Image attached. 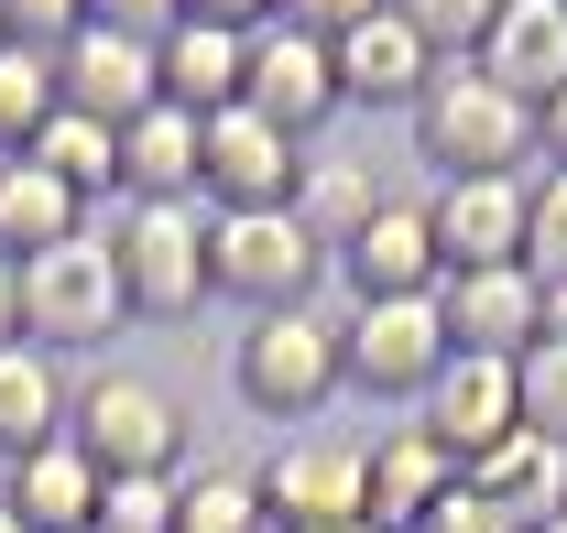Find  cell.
<instances>
[{
  "label": "cell",
  "mask_w": 567,
  "mask_h": 533,
  "mask_svg": "<svg viewBox=\"0 0 567 533\" xmlns=\"http://www.w3.org/2000/svg\"><path fill=\"white\" fill-rule=\"evenodd\" d=\"M470 490H492L502 512L535 533V523H557V512H567V447H557V436H535V425H513L492 458L470 468Z\"/></svg>",
  "instance_id": "obj_23"
},
{
  "label": "cell",
  "mask_w": 567,
  "mask_h": 533,
  "mask_svg": "<svg viewBox=\"0 0 567 533\" xmlns=\"http://www.w3.org/2000/svg\"><path fill=\"white\" fill-rule=\"evenodd\" d=\"M262 512H274V533L371 523V447H360V436H284L274 458H262Z\"/></svg>",
  "instance_id": "obj_8"
},
{
  "label": "cell",
  "mask_w": 567,
  "mask_h": 533,
  "mask_svg": "<svg viewBox=\"0 0 567 533\" xmlns=\"http://www.w3.org/2000/svg\"><path fill=\"white\" fill-rule=\"evenodd\" d=\"M415 533H524V523L502 512L492 490H470V479H458V490H447V501H436V512H425Z\"/></svg>",
  "instance_id": "obj_34"
},
{
  "label": "cell",
  "mask_w": 567,
  "mask_h": 533,
  "mask_svg": "<svg viewBox=\"0 0 567 533\" xmlns=\"http://www.w3.org/2000/svg\"><path fill=\"white\" fill-rule=\"evenodd\" d=\"M66 414H76L66 370H55L33 337H11V348H0V468L33 458V447H55V436H66Z\"/></svg>",
  "instance_id": "obj_22"
},
{
  "label": "cell",
  "mask_w": 567,
  "mask_h": 533,
  "mask_svg": "<svg viewBox=\"0 0 567 533\" xmlns=\"http://www.w3.org/2000/svg\"><path fill=\"white\" fill-rule=\"evenodd\" d=\"M240 109H262L295 142H317L339 121V55L317 33H295V22H251L240 33Z\"/></svg>",
  "instance_id": "obj_9"
},
{
  "label": "cell",
  "mask_w": 567,
  "mask_h": 533,
  "mask_svg": "<svg viewBox=\"0 0 567 533\" xmlns=\"http://www.w3.org/2000/svg\"><path fill=\"white\" fill-rule=\"evenodd\" d=\"M99 533H175V479H99Z\"/></svg>",
  "instance_id": "obj_32"
},
{
  "label": "cell",
  "mask_w": 567,
  "mask_h": 533,
  "mask_svg": "<svg viewBox=\"0 0 567 533\" xmlns=\"http://www.w3.org/2000/svg\"><path fill=\"white\" fill-rule=\"evenodd\" d=\"M121 327H132V294H121V262H110L99 229H76V240H55V251L22 262V337L44 359L55 348H110Z\"/></svg>",
  "instance_id": "obj_2"
},
{
  "label": "cell",
  "mask_w": 567,
  "mask_h": 533,
  "mask_svg": "<svg viewBox=\"0 0 567 533\" xmlns=\"http://www.w3.org/2000/svg\"><path fill=\"white\" fill-rule=\"evenodd\" d=\"M55 87H66L76 121H99V132H132L142 109H164V76H153V44H132V33H76L66 55H55Z\"/></svg>",
  "instance_id": "obj_13"
},
{
  "label": "cell",
  "mask_w": 567,
  "mask_h": 533,
  "mask_svg": "<svg viewBox=\"0 0 567 533\" xmlns=\"http://www.w3.org/2000/svg\"><path fill=\"white\" fill-rule=\"evenodd\" d=\"M99 240H110V262H121V294H132V316H197L208 305V207H110L99 218Z\"/></svg>",
  "instance_id": "obj_4"
},
{
  "label": "cell",
  "mask_w": 567,
  "mask_h": 533,
  "mask_svg": "<svg viewBox=\"0 0 567 533\" xmlns=\"http://www.w3.org/2000/svg\"><path fill=\"white\" fill-rule=\"evenodd\" d=\"M0 501L22 533H99V468L76 458V436H55V447L0 468Z\"/></svg>",
  "instance_id": "obj_18"
},
{
  "label": "cell",
  "mask_w": 567,
  "mask_h": 533,
  "mask_svg": "<svg viewBox=\"0 0 567 533\" xmlns=\"http://www.w3.org/2000/svg\"><path fill=\"white\" fill-rule=\"evenodd\" d=\"M229 382L251 414H328V393L350 382L339 370V327L317 305H284V316H251L229 337Z\"/></svg>",
  "instance_id": "obj_6"
},
{
  "label": "cell",
  "mask_w": 567,
  "mask_h": 533,
  "mask_svg": "<svg viewBox=\"0 0 567 533\" xmlns=\"http://www.w3.org/2000/svg\"><path fill=\"white\" fill-rule=\"evenodd\" d=\"M87 33V0H0V44H33V55H66Z\"/></svg>",
  "instance_id": "obj_33"
},
{
  "label": "cell",
  "mask_w": 567,
  "mask_h": 533,
  "mask_svg": "<svg viewBox=\"0 0 567 533\" xmlns=\"http://www.w3.org/2000/svg\"><path fill=\"white\" fill-rule=\"evenodd\" d=\"M328 55H339V109H415L425 87H436V55L415 44L404 11H371L360 33L328 44Z\"/></svg>",
  "instance_id": "obj_16"
},
{
  "label": "cell",
  "mask_w": 567,
  "mask_h": 533,
  "mask_svg": "<svg viewBox=\"0 0 567 533\" xmlns=\"http://www.w3.org/2000/svg\"><path fill=\"white\" fill-rule=\"evenodd\" d=\"M339 272H350V305H382V294H436V218H425V197H382L371 207V229H360L350 251H339Z\"/></svg>",
  "instance_id": "obj_15"
},
{
  "label": "cell",
  "mask_w": 567,
  "mask_h": 533,
  "mask_svg": "<svg viewBox=\"0 0 567 533\" xmlns=\"http://www.w3.org/2000/svg\"><path fill=\"white\" fill-rule=\"evenodd\" d=\"M524 272L535 283H567V164H535L524 175Z\"/></svg>",
  "instance_id": "obj_30"
},
{
  "label": "cell",
  "mask_w": 567,
  "mask_h": 533,
  "mask_svg": "<svg viewBox=\"0 0 567 533\" xmlns=\"http://www.w3.org/2000/svg\"><path fill=\"white\" fill-rule=\"evenodd\" d=\"M546 164H567V87L546 98Z\"/></svg>",
  "instance_id": "obj_40"
},
{
  "label": "cell",
  "mask_w": 567,
  "mask_h": 533,
  "mask_svg": "<svg viewBox=\"0 0 567 533\" xmlns=\"http://www.w3.org/2000/svg\"><path fill=\"white\" fill-rule=\"evenodd\" d=\"M0 164H11V153H0Z\"/></svg>",
  "instance_id": "obj_44"
},
{
  "label": "cell",
  "mask_w": 567,
  "mask_h": 533,
  "mask_svg": "<svg viewBox=\"0 0 567 533\" xmlns=\"http://www.w3.org/2000/svg\"><path fill=\"white\" fill-rule=\"evenodd\" d=\"M535 533H567V512H557V523H535Z\"/></svg>",
  "instance_id": "obj_43"
},
{
  "label": "cell",
  "mask_w": 567,
  "mask_h": 533,
  "mask_svg": "<svg viewBox=\"0 0 567 533\" xmlns=\"http://www.w3.org/2000/svg\"><path fill=\"white\" fill-rule=\"evenodd\" d=\"M415 153L436 164V186H470V175H535L546 164V121L524 109V98H502L481 66H436L415 109Z\"/></svg>",
  "instance_id": "obj_1"
},
{
  "label": "cell",
  "mask_w": 567,
  "mask_h": 533,
  "mask_svg": "<svg viewBox=\"0 0 567 533\" xmlns=\"http://www.w3.org/2000/svg\"><path fill=\"white\" fill-rule=\"evenodd\" d=\"M22 337V262H0V348Z\"/></svg>",
  "instance_id": "obj_39"
},
{
  "label": "cell",
  "mask_w": 567,
  "mask_h": 533,
  "mask_svg": "<svg viewBox=\"0 0 567 533\" xmlns=\"http://www.w3.org/2000/svg\"><path fill=\"white\" fill-rule=\"evenodd\" d=\"M306 533H371V523H306Z\"/></svg>",
  "instance_id": "obj_41"
},
{
  "label": "cell",
  "mask_w": 567,
  "mask_h": 533,
  "mask_svg": "<svg viewBox=\"0 0 567 533\" xmlns=\"http://www.w3.org/2000/svg\"><path fill=\"white\" fill-rule=\"evenodd\" d=\"M22 164H44L66 197H99V207H121V132H99V121H76V109H55L44 132L22 142Z\"/></svg>",
  "instance_id": "obj_27"
},
{
  "label": "cell",
  "mask_w": 567,
  "mask_h": 533,
  "mask_svg": "<svg viewBox=\"0 0 567 533\" xmlns=\"http://www.w3.org/2000/svg\"><path fill=\"white\" fill-rule=\"evenodd\" d=\"M436 327L458 359H524L535 348V272H436Z\"/></svg>",
  "instance_id": "obj_12"
},
{
  "label": "cell",
  "mask_w": 567,
  "mask_h": 533,
  "mask_svg": "<svg viewBox=\"0 0 567 533\" xmlns=\"http://www.w3.org/2000/svg\"><path fill=\"white\" fill-rule=\"evenodd\" d=\"M153 76H164V109L218 121V109H240V33H218V22H175V33L153 44Z\"/></svg>",
  "instance_id": "obj_21"
},
{
  "label": "cell",
  "mask_w": 567,
  "mask_h": 533,
  "mask_svg": "<svg viewBox=\"0 0 567 533\" xmlns=\"http://www.w3.org/2000/svg\"><path fill=\"white\" fill-rule=\"evenodd\" d=\"M87 229V197H66L44 164H0V262H33V251H55V240H76Z\"/></svg>",
  "instance_id": "obj_25"
},
{
  "label": "cell",
  "mask_w": 567,
  "mask_h": 533,
  "mask_svg": "<svg viewBox=\"0 0 567 533\" xmlns=\"http://www.w3.org/2000/svg\"><path fill=\"white\" fill-rule=\"evenodd\" d=\"M121 197L132 207H197V121L186 109H142L121 132Z\"/></svg>",
  "instance_id": "obj_24"
},
{
  "label": "cell",
  "mask_w": 567,
  "mask_h": 533,
  "mask_svg": "<svg viewBox=\"0 0 567 533\" xmlns=\"http://www.w3.org/2000/svg\"><path fill=\"white\" fill-rule=\"evenodd\" d=\"M186 22H218V33H251V22H274V0H186Z\"/></svg>",
  "instance_id": "obj_37"
},
{
  "label": "cell",
  "mask_w": 567,
  "mask_h": 533,
  "mask_svg": "<svg viewBox=\"0 0 567 533\" xmlns=\"http://www.w3.org/2000/svg\"><path fill=\"white\" fill-rule=\"evenodd\" d=\"M87 22L99 33H132V44H164L186 22V0H87Z\"/></svg>",
  "instance_id": "obj_35"
},
{
  "label": "cell",
  "mask_w": 567,
  "mask_h": 533,
  "mask_svg": "<svg viewBox=\"0 0 567 533\" xmlns=\"http://www.w3.org/2000/svg\"><path fill=\"white\" fill-rule=\"evenodd\" d=\"M306 142L274 132L262 109H218L197 121V207H295Z\"/></svg>",
  "instance_id": "obj_10"
},
{
  "label": "cell",
  "mask_w": 567,
  "mask_h": 533,
  "mask_svg": "<svg viewBox=\"0 0 567 533\" xmlns=\"http://www.w3.org/2000/svg\"><path fill=\"white\" fill-rule=\"evenodd\" d=\"M513 382H524V425L567 447V337H546V348H524V359H513Z\"/></svg>",
  "instance_id": "obj_31"
},
{
  "label": "cell",
  "mask_w": 567,
  "mask_h": 533,
  "mask_svg": "<svg viewBox=\"0 0 567 533\" xmlns=\"http://www.w3.org/2000/svg\"><path fill=\"white\" fill-rule=\"evenodd\" d=\"M175 533H274V512H262V468H240V458L175 468Z\"/></svg>",
  "instance_id": "obj_26"
},
{
  "label": "cell",
  "mask_w": 567,
  "mask_h": 533,
  "mask_svg": "<svg viewBox=\"0 0 567 533\" xmlns=\"http://www.w3.org/2000/svg\"><path fill=\"white\" fill-rule=\"evenodd\" d=\"M470 66L492 76L502 98H524V109L546 121V98L567 87V0H502L492 44H481Z\"/></svg>",
  "instance_id": "obj_17"
},
{
  "label": "cell",
  "mask_w": 567,
  "mask_h": 533,
  "mask_svg": "<svg viewBox=\"0 0 567 533\" xmlns=\"http://www.w3.org/2000/svg\"><path fill=\"white\" fill-rule=\"evenodd\" d=\"M415 425L458 458V479H470V468L524 425V382H513V359H458V348H447V370H436V393L415 403Z\"/></svg>",
  "instance_id": "obj_11"
},
{
  "label": "cell",
  "mask_w": 567,
  "mask_h": 533,
  "mask_svg": "<svg viewBox=\"0 0 567 533\" xmlns=\"http://www.w3.org/2000/svg\"><path fill=\"white\" fill-rule=\"evenodd\" d=\"M458 490V458L425 436V425H393V436H371V523L382 533H415L436 501Z\"/></svg>",
  "instance_id": "obj_19"
},
{
  "label": "cell",
  "mask_w": 567,
  "mask_h": 533,
  "mask_svg": "<svg viewBox=\"0 0 567 533\" xmlns=\"http://www.w3.org/2000/svg\"><path fill=\"white\" fill-rule=\"evenodd\" d=\"M393 197L382 175H371V153H306V175H295V229L339 262L360 229H371V207Z\"/></svg>",
  "instance_id": "obj_20"
},
{
  "label": "cell",
  "mask_w": 567,
  "mask_h": 533,
  "mask_svg": "<svg viewBox=\"0 0 567 533\" xmlns=\"http://www.w3.org/2000/svg\"><path fill=\"white\" fill-rule=\"evenodd\" d=\"M328 251L295 229V207H208V294H240L251 316H284L317 294Z\"/></svg>",
  "instance_id": "obj_5"
},
{
  "label": "cell",
  "mask_w": 567,
  "mask_h": 533,
  "mask_svg": "<svg viewBox=\"0 0 567 533\" xmlns=\"http://www.w3.org/2000/svg\"><path fill=\"white\" fill-rule=\"evenodd\" d=\"M371 11H393V0H274V22H295V33H317V44H339V33H360Z\"/></svg>",
  "instance_id": "obj_36"
},
{
  "label": "cell",
  "mask_w": 567,
  "mask_h": 533,
  "mask_svg": "<svg viewBox=\"0 0 567 533\" xmlns=\"http://www.w3.org/2000/svg\"><path fill=\"white\" fill-rule=\"evenodd\" d=\"M0 533H22V523H11V501H0Z\"/></svg>",
  "instance_id": "obj_42"
},
{
  "label": "cell",
  "mask_w": 567,
  "mask_h": 533,
  "mask_svg": "<svg viewBox=\"0 0 567 533\" xmlns=\"http://www.w3.org/2000/svg\"><path fill=\"white\" fill-rule=\"evenodd\" d=\"M546 337H567V283H535V348Z\"/></svg>",
  "instance_id": "obj_38"
},
{
  "label": "cell",
  "mask_w": 567,
  "mask_h": 533,
  "mask_svg": "<svg viewBox=\"0 0 567 533\" xmlns=\"http://www.w3.org/2000/svg\"><path fill=\"white\" fill-rule=\"evenodd\" d=\"M393 11L415 22V44L436 66H470V55L492 44V22H502V0H393Z\"/></svg>",
  "instance_id": "obj_29"
},
{
  "label": "cell",
  "mask_w": 567,
  "mask_h": 533,
  "mask_svg": "<svg viewBox=\"0 0 567 533\" xmlns=\"http://www.w3.org/2000/svg\"><path fill=\"white\" fill-rule=\"evenodd\" d=\"M436 262L447 272H502L524 262V175H470V186H436Z\"/></svg>",
  "instance_id": "obj_14"
},
{
  "label": "cell",
  "mask_w": 567,
  "mask_h": 533,
  "mask_svg": "<svg viewBox=\"0 0 567 533\" xmlns=\"http://www.w3.org/2000/svg\"><path fill=\"white\" fill-rule=\"evenodd\" d=\"M339 370L382 403H425L447 370V327H436V294H382L339 316Z\"/></svg>",
  "instance_id": "obj_7"
},
{
  "label": "cell",
  "mask_w": 567,
  "mask_h": 533,
  "mask_svg": "<svg viewBox=\"0 0 567 533\" xmlns=\"http://www.w3.org/2000/svg\"><path fill=\"white\" fill-rule=\"evenodd\" d=\"M66 109V87H55V55H33V44H0V153H22V142L44 132Z\"/></svg>",
  "instance_id": "obj_28"
},
{
  "label": "cell",
  "mask_w": 567,
  "mask_h": 533,
  "mask_svg": "<svg viewBox=\"0 0 567 533\" xmlns=\"http://www.w3.org/2000/svg\"><path fill=\"white\" fill-rule=\"evenodd\" d=\"M66 436H76V458L99 468V479H175L186 468V414H175V393L153 370H99L76 393Z\"/></svg>",
  "instance_id": "obj_3"
}]
</instances>
